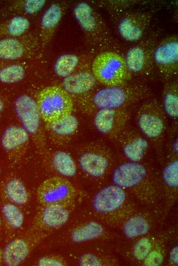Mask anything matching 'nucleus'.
Returning a JSON list of instances; mask_svg holds the SVG:
<instances>
[{"label":"nucleus","instance_id":"nucleus-1","mask_svg":"<svg viewBox=\"0 0 178 266\" xmlns=\"http://www.w3.org/2000/svg\"><path fill=\"white\" fill-rule=\"evenodd\" d=\"M146 86L139 83L105 86L97 91L92 96V105L98 110L125 108L144 100L150 95Z\"/></svg>","mask_w":178,"mask_h":266},{"label":"nucleus","instance_id":"nucleus-2","mask_svg":"<svg viewBox=\"0 0 178 266\" xmlns=\"http://www.w3.org/2000/svg\"><path fill=\"white\" fill-rule=\"evenodd\" d=\"M91 72L97 81L105 86L124 84L130 76L124 57L110 50L102 52L94 58Z\"/></svg>","mask_w":178,"mask_h":266},{"label":"nucleus","instance_id":"nucleus-3","mask_svg":"<svg viewBox=\"0 0 178 266\" xmlns=\"http://www.w3.org/2000/svg\"><path fill=\"white\" fill-rule=\"evenodd\" d=\"M36 103L41 118L48 124L72 114L74 106L70 94L58 86H50L42 90Z\"/></svg>","mask_w":178,"mask_h":266},{"label":"nucleus","instance_id":"nucleus-4","mask_svg":"<svg viewBox=\"0 0 178 266\" xmlns=\"http://www.w3.org/2000/svg\"><path fill=\"white\" fill-rule=\"evenodd\" d=\"M158 38L159 32L154 30L127 50L124 58L130 75L147 76L151 73L155 68L153 54Z\"/></svg>","mask_w":178,"mask_h":266},{"label":"nucleus","instance_id":"nucleus-5","mask_svg":"<svg viewBox=\"0 0 178 266\" xmlns=\"http://www.w3.org/2000/svg\"><path fill=\"white\" fill-rule=\"evenodd\" d=\"M73 14L81 29L99 47L106 49L112 41L110 30L105 20L92 6L84 2L76 4Z\"/></svg>","mask_w":178,"mask_h":266},{"label":"nucleus","instance_id":"nucleus-6","mask_svg":"<svg viewBox=\"0 0 178 266\" xmlns=\"http://www.w3.org/2000/svg\"><path fill=\"white\" fill-rule=\"evenodd\" d=\"M152 20L147 12L125 11L119 15L117 30L122 39L130 42H137L146 34Z\"/></svg>","mask_w":178,"mask_h":266},{"label":"nucleus","instance_id":"nucleus-7","mask_svg":"<svg viewBox=\"0 0 178 266\" xmlns=\"http://www.w3.org/2000/svg\"><path fill=\"white\" fill-rule=\"evenodd\" d=\"M154 67L164 78L175 75L178 71V37L171 35L159 41L153 54Z\"/></svg>","mask_w":178,"mask_h":266},{"label":"nucleus","instance_id":"nucleus-8","mask_svg":"<svg viewBox=\"0 0 178 266\" xmlns=\"http://www.w3.org/2000/svg\"><path fill=\"white\" fill-rule=\"evenodd\" d=\"M165 112L162 105L155 99L144 102L139 108L137 122L141 131L149 138H155L163 132Z\"/></svg>","mask_w":178,"mask_h":266},{"label":"nucleus","instance_id":"nucleus-9","mask_svg":"<svg viewBox=\"0 0 178 266\" xmlns=\"http://www.w3.org/2000/svg\"><path fill=\"white\" fill-rule=\"evenodd\" d=\"M13 105L23 127L29 134H35L38 130L41 118L37 103L30 96L22 95L15 100Z\"/></svg>","mask_w":178,"mask_h":266},{"label":"nucleus","instance_id":"nucleus-10","mask_svg":"<svg viewBox=\"0 0 178 266\" xmlns=\"http://www.w3.org/2000/svg\"><path fill=\"white\" fill-rule=\"evenodd\" d=\"M72 191V186L65 179L52 177L44 182L38 189V195L44 203L57 204L66 198Z\"/></svg>","mask_w":178,"mask_h":266},{"label":"nucleus","instance_id":"nucleus-11","mask_svg":"<svg viewBox=\"0 0 178 266\" xmlns=\"http://www.w3.org/2000/svg\"><path fill=\"white\" fill-rule=\"evenodd\" d=\"M125 193L117 185L107 186L99 191L93 199V207L98 212L107 213L118 209L123 204Z\"/></svg>","mask_w":178,"mask_h":266},{"label":"nucleus","instance_id":"nucleus-12","mask_svg":"<svg viewBox=\"0 0 178 266\" xmlns=\"http://www.w3.org/2000/svg\"><path fill=\"white\" fill-rule=\"evenodd\" d=\"M147 173L145 167L136 162H128L119 166L114 171L113 180L121 188H130L144 180Z\"/></svg>","mask_w":178,"mask_h":266},{"label":"nucleus","instance_id":"nucleus-13","mask_svg":"<svg viewBox=\"0 0 178 266\" xmlns=\"http://www.w3.org/2000/svg\"><path fill=\"white\" fill-rule=\"evenodd\" d=\"M127 117L128 112L125 108L100 109L95 115L94 123L99 132L109 135L113 132L117 125L124 122Z\"/></svg>","mask_w":178,"mask_h":266},{"label":"nucleus","instance_id":"nucleus-14","mask_svg":"<svg viewBox=\"0 0 178 266\" xmlns=\"http://www.w3.org/2000/svg\"><path fill=\"white\" fill-rule=\"evenodd\" d=\"M96 82L91 71H81L64 78L62 87L70 94L80 95L91 91Z\"/></svg>","mask_w":178,"mask_h":266},{"label":"nucleus","instance_id":"nucleus-15","mask_svg":"<svg viewBox=\"0 0 178 266\" xmlns=\"http://www.w3.org/2000/svg\"><path fill=\"white\" fill-rule=\"evenodd\" d=\"M29 248L26 242L16 238L8 242L2 252V261L8 266L19 265L27 257Z\"/></svg>","mask_w":178,"mask_h":266},{"label":"nucleus","instance_id":"nucleus-16","mask_svg":"<svg viewBox=\"0 0 178 266\" xmlns=\"http://www.w3.org/2000/svg\"><path fill=\"white\" fill-rule=\"evenodd\" d=\"M29 133L23 127L11 126L6 129L0 140L3 148L8 152H13L29 139Z\"/></svg>","mask_w":178,"mask_h":266},{"label":"nucleus","instance_id":"nucleus-17","mask_svg":"<svg viewBox=\"0 0 178 266\" xmlns=\"http://www.w3.org/2000/svg\"><path fill=\"white\" fill-rule=\"evenodd\" d=\"M79 163L85 172L94 177L103 175L108 167V162L105 157L93 152L82 154L79 159Z\"/></svg>","mask_w":178,"mask_h":266},{"label":"nucleus","instance_id":"nucleus-18","mask_svg":"<svg viewBox=\"0 0 178 266\" xmlns=\"http://www.w3.org/2000/svg\"><path fill=\"white\" fill-rule=\"evenodd\" d=\"M70 216L69 212L58 204H50L43 209L41 218L43 223L50 228H57L65 224Z\"/></svg>","mask_w":178,"mask_h":266},{"label":"nucleus","instance_id":"nucleus-19","mask_svg":"<svg viewBox=\"0 0 178 266\" xmlns=\"http://www.w3.org/2000/svg\"><path fill=\"white\" fill-rule=\"evenodd\" d=\"M4 191L7 198L15 205H23L28 201L27 191L23 183L17 178L8 179L4 184Z\"/></svg>","mask_w":178,"mask_h":266},{"label":"nucleus","instance_id":"nucleus-20","mask_svg":"<svg viewBox=\"0 0 178 266\" xmlns=\"http://www.w3.org/2000/svg\"><path fill=\"white\" fill-rule=\"evenodd\" d=\"M178 91L176 82L165 85L163 96V108L169 117L176 119L178 117Z\"/></svg>","mask_w":178,"mask_h":266},{"label":"nucleus","instance_id":"nucleus-21","mask_svg":"<svg viewBox=\"0 0 178 266\" xmlns=\"http://www.w3.org/2000/svg\"><path fill=\"white\" fill-rule=\"evenodd\" d=\"M53 164L55 170L65 177L74 176L77 170L76 165L72 158L63 151L56 152L53 158Z\"/></svg>","mask_w":178,"mask_h":266},{"label":"nucleus","instance_id":"nucleus-22","mask_svg":"<svg viewBox=\"0 0 178 266\" xmlns=\"http://www.w3.org/2000/svg\"><path fill=\"white\" fill-rule=\"evenodd\" d=\"M103 229L101 225L95 221H91L75 229L71 234L74 242H81L93 239L101 236Z\"/></svg>","mask_w":178,"mask_h":266},{"label":"nucleus","instance_id":"nucleus-23","mask_svg":"<svg viewBox=\"0 0 178 266\" xmlns=\"http://www.w3.org/2000/svg\"><path fill=\"white\" fill-rule=\"evenodd\" d=\"M79 62L78 56L74 54H65L60 56L54 65V71L59 77L63 78L72 74Z\"/></svg>","mask_w":178,"mask_h":266},{"label":"nucleus","instance_id":"nucleus-24","mask_svg":"<svg viewBox=\"0 0 178 266\" xmlns=\"http://www.w3.org/2000/svg\"><path fill=\"white\" fill-rule=\"evenodd\" d=\"M24 52V47L18 40L12 38L0 40V59L15 60L21 57Z\"/></svg>","mask_w":178,"mask_h":266},{"label":"nucleus","instance_id":"nucleus-25","mask_svg":"<svg viewBox=\"0 0 178 266\" xmlns=\"http://www.w3.org/2000/svg\"><path fill=\"white\" fill-rule=\"evenodd\" d=\"M148 143L144 138L139 137L133 139L126 144L123 152L127 158L134 162L140 161L143 157Z\"/></svg>","mask_w":178,"mask_h":266},{"label":"nucleus","instance_id":"nucleus-26","mask_svg":"<svg viewBox=\"0 0 178 266\" xmlns=\"http://www.w3.org/2000/svg\"><path fill=\"white\" fill-rule=\"evenodd\" d=\"M54 133L60 136H68L74 133L78 128V122L72 114L59 120L48 124Z\"/></svg>","mask_w":178,"mask_h":266},{"label":"nucleus","instance_id":"nucleus-27","mask_svg":"<svg viewBox=\"0 0 178 266\" xmlns=\"http://www.w3.org/2000/svg\"><path fill=\"white\" fill-rule=\"evenodd\" d=\"M149 229L147 220L142 216H134L129 219L124 224L123 231L129 238L138 237L146 234Z\"/></svg>","mask_w":178,"mask_h":266},{"label":"nucleus","instance_id":"nucleus-28","mask_svg":"<svg viewBox=\"0 0 178 266\" xmlns=\"http://www.w3.org/2000/svg\"><path fill=\"white\" fill-rule=\"evenodd\" d=\"M3 216L10 227L20 228L24 223V215L20 210L13 203H5L2 207Z\"/></svg>","mask_w":178,"mask_h":266},{"label":"nucleus","instance_id":"nucleus-29","mask_svg":"<svg viewBox=\"0 0 178 266\" xmlns=\"http://www.w3.org/2000/svg\"><path fill=\"white\" fill-rule=\"evenodd\" d=\"M25 71L23 66L13 64L0 70V81L6 84H13L21 81Z\"/></svg>","mask_w":178,"mask_h":266},{"label":"nucleus","instance_id":"nucleus-30","mask_svg":"<svg viewBox=\"0 0 178 266\" xmlns=\"http://www.w3.org/2000/svg\"><path fill=\"white\" fill-rule=\"evenodd\" d=\"M62 15V10L58 4L50 6L44 13L41 20L42 27L46 29L55 27L59 22Z\"/></svg>","mask_w":178,"mask_h":266},{"label":"nucleus","instance_id":"nucleus-31","mask_svg":"<svg viewBox=\"0 0 178 266\" xmlns=\"http://www.w3.org/2000/svg\"><path fill=\"white\" fill-rule=\"evenodd\" d=\"M29 20L24 17L17 16L13 17L8 26V31L13 36L22 35L29 27Z\"/></svg>","mask_w":178,"mask_h":266},{"label":"nucleus","instance_id":"nucleus-32","mask_svg":"<svg viewBox=\"0 0 178 266\" xmlns=\"http://www.w3.org/2000/svg\"><path fill=\"white\" fill-rule=\"evenodd\" d=\"M134 3L135 1L123 0L106 1L102 3L105 10L109 14L117 16L125 12V9Z\"/></svg>","mask_w":178,"mask_h":266},{"label":"nucleus","instance_id":"nucleus-33","mask_svg":"<svg viewBox=\"0 0 178 266\" xmlns=\"http://www.w3.org/2000/svg\"><path fill=\"white\" fill-rule=\"evenodd\" d=\"M163 177L167 185L171 187L178 186V162L174 161L164 169Z\"/></svg>","mask_w":178,"mask_h":266},{"label":"nucleus","instance_id":"nucleus-34","mask_svg":"<svg viewBox=\"0 0 178 266\" xmlns=\"http://www.w3.org/2000/svg\"><path fill=\"white\" fill-rule=\"evenodd\" d=\"M151 245L148 238H142L136 244L134 255L139 260L144 259L150 251Z\"/></svg>","mask_w":178,"mask_h":266},{"label":"nucleus","instance_id":"nucleus-35","mask_svg":"<svg viewBox=\"0 0 178 266\" xmlns=\"http://www.w3.org/2000/svg\"><path fill=\"white\" fill-rule=\"evenodd\" d=\"M46 3L44 0H27L25 1V11L30 14L36 13L43 7Z\"/></svg>","mask_w":178,"mask_h":266},{"label":"nucleus","instance_id":"nucleus-36","mask_svg":"<svg viewBox=\"0 0 178 266\" xmlns=\"http://www.w3.org/2000/svg\"><path fill=\"white\" fill-rule=\"evenodd\" d=\"M144 263L146 265L157 266L161 264L163 261L162 255L157 251H152L147 255L145 258Z\"/></svg>","mask_w":178,"mask_h":266},{"label":"nucleus","instance_id":"nucleus-37","mask_svg":"<svg viewBox=\"0 0 178 266\" xmlns=\"http://www.w3.org/2000/svg\"><path fill=\"white\" fill-rule=\"evenodd\" d=\"M79 264L82 266H99L101 265L97 257L92 254L83 255L79 260Z\"/></svg>","mask_w":178,"mask_h":266},{"label":"nucleus","instance_id":"nucleus-38","mask_svg":"<svg viewBox=\"0 0 178 266\" xmlns=\"http://www.w3.org/2000/svg\"><path fill=\"white\" fill-rule=\"evenodd\" d=\"M40 266H61L63 263L59 260L51 257H42L37 263Z\"/></svg>","mask_w":178,"mask_h":266},{"label":"nucleus","instance_id":"nucleus-39","mask_svg":"<svg viewBox=\"0 0 178 266\" xmlns=\"http://www.w3.org/2000/svg\"><path fill=\"white\" fill-rule=\"evenodd\" d=\"M170 258L171 261L175 264H178V248L174 247L170 253Z\"/></svg>","mask_w":178,"mask_h":266},{"label":"nucleus","instance_id":"nucleus-40","mask_svg":"<svg viewBox=\"0 0 178 266\" xmlns=\"http://www.w3.org/2000/svg\"><path fill=\"white\" fill-rule=\"evenodd\" d=\"M178 142H177V138L175 140L173 145V150L175 151V153H177L178 151Z\"/></svg>","mask_w":178,"mask_h":266},{"label":"nucleus","instance_id":"nucleus-41","mask_svg":"<svg viewBox=\"0 0 178 266\" xmlns=\"http://www.w3.org/2000/svg\"><path fill=\"white\" fill-rule=\"evenodd\" d=\"M4 104L3 101L0 99V114L2 112V111L3 110V109L4 108Z\"/></svg>","mask_w":178,"mask_h":266},{"label":"nucleus","instance_id":"nucleus-42","mask_svg":"<svg viewBox=\"0 0 178 266\" xmlns=\"http://www.w3.org/2000/svg\"><path fill=\"white\" fill-rule=\"evenodd\" d=\"M2 260V252L0 251V263L1 262Z\"/></svg>","mask_w":178,"mask_h":266},{"label":"nucleus","instance_id":"nucleus-43","mask_svg":"<svg viewBox=\"0 0 178 266\" xmlns=\"http://www.w3.org/2000/svg\"><path fill=\"white\" fill-rule=\"evenodd\" d=\"M1 225V217H0V226Z\"/></svg>","mask_w":178,"mask_h":266},{"label":"nucleus","instance_id":"nucleus-44","mask_svg":"<svg viewBox=\"0 0 178 266\" xmlns=\"http://www.w3.org/2000/svg\"><path fill=\"white\" fill-rule=\"evenodd\" d=\"M1 168H0V175H1Z\"/></svg>","mask_w":178,"mask_h":266},{"label":"nucleus","instance_id":"nucleus-45","mask_svg":"<svg viewBox=\"0 0 178 266\" xmlns=\"http://www.w3.org/2000/svg\"><path fill=\"white\" fill-rule=\"evenodd\" d=\"M0 138H1V137H0Z\"/></svg>","mask_w":178,"mask_h":266}]
</instances>
